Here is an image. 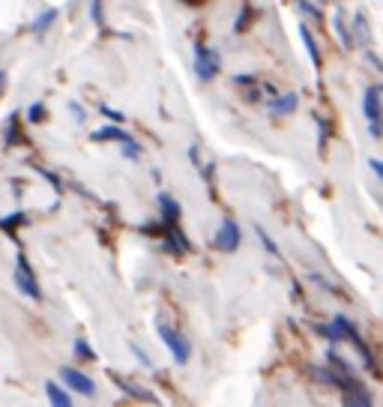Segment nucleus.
I'll list each match as a JSON object with an SVG mask.
<instances>
[{"instance_id":"24","label":"nucleus","mask_w":383,"mask_h":407,"mask_svg":"<svg viewBox=\"0 0 383 407\" xmlns=\"http://www.w3.org/2000/svg\"><path fill=\"white\" fill-rule=\"evenodd\" d=\"M132 350H135V354H138V359H141V363H144V366H153V363H150V357H147V354H144V350H141L138 345H132Z\"/></svg>"},{"instance_id":"7","label":"nucleus","mask_w":383,"mask_h":407,"mask_svg":"<svg viewBox=\"0 0 383 407\" xmlns=\"http://www.w3.org/2000/svg\"><path fill=\"white\" fill-rule=\"evenodd\" d=\"M344 407H371V399L366 392V386H362L359 381H353L344 386Z\"/></svg>"},{"instance_id":"12","label":"nucleus","mask_w":383,"mask_h":407,"mask_svg":"<svg viewBox=\"0 0 383 407\" xmlns=\"http://www.w3.org/2000/svg\"><path fill=\"white\" fill-rule=\"evenodd\" d=\"M353 39H357V45H371V27H368V18L357 12L353 15Z\"/></svg>"},{"instance_id":"19","label":"nucleus","mask_w":383,"mask_h":407,"mask_svg":"<svg viewBox=\"0 0 383 407\" xmlns=\"http://www.w3.org/2000/svg\"><path fill=\"white\" fill-rule=\"evenodd\" d=\"M258 237H261V243H263V249H267L270 255H276V258H279V249H276V243L270 240V234L263 231V228H258Z\"/></svg>"},{"instance_id":"20","label":"nucleus","mask_w":383,"mask_h":407,"mask_svg":"<svg viewBox=\"0 0 383 407\" xmlns=\"http://www.w3.org/2000/svg\"><path fill=\"white\" fill-rule=\"evenodd\" d=\"M123 156H126V159H141V147H138L135 141L123 144Z\"/></svg>"},{"instance_id":"26","label":"nucleus","mask_w":383,"mask_h":407,"mask_svg":"<svg viewBox=\"0 0 383 407\" xmlns=\"http://www.w3.org/2000/svg\"><path fill=\"white\" fill-rule=\"evenodd\" d=\"M375 87H377V93H380V96H383V84H375Z\"/></svg>"},{"instance_id":"23","label":"nucleus","mask_w":383,"mask_h":407,"mask_svg":"<svg viewBox=\"0 0 383 407\" xmlns=\"http://www.w3.org/2000/svg\"><path fill=\"white\" fill-rule=\"evenodd\" d=\"M368 165H371V171H375V174H377L380 180H383V162H380V159H371Z\"/></svg>"},{"instance_id":"5","label":"nucleus","mask_w":383,"mask_h":407,"mask_svg":"<svg viewBox=\"0 0 383 407\" xmlns=\"http://www.w3.org/2000/svg\"><path fill=\"white\" fill-rule=\"evenodd\" d=\"M60 381L66 384L72 392H81V395H87V399H93V395H96V384L90 381L84 372H78V368H72V366L60 368Z\"/></svg>"},{"instance_id":"17","label":"nucleus","mask_w":383,"mask_h":407,"mask_svg":"<svg viewBox=\"0 0 383 407\" xmlns=\"http://www.w3.org/2000/svg\"><path fill=\"white\" fill-rule=\"evenodd\" d=\"M299 9H303L308 18H317V21L324 18V12H317V3H315V0H299Z\"/></svg>"},{"instance_id":"14","label":"nucleus","mask_w":383,"mask_h":407,"mask_svg":"<svg viewBox=\"0 0 383 407\" xmlns=\"http://www.w3.org/2000/svg\"><path fill=\"white\" fill-rule=\"evenodd\" d=\"M93 141H120V144H129L132 138L123 129H117V126H102V129L93 132Z\"/></svg>"},{"instance_id":"16","label":"nucleus","mask_w":383,"mask_h":407,"mask_svg":"<svg viewBox=\"0 0 383 407\" xmlns=\"http://www.w3.org/2000/svg\"><path fill=\"white\" fill-rule=\"evenodd\" d=\"M75 354H78V357H84V363H96V354H93V348H90L84 339H78V341H75Z\"/></svg>"},{"instance_id":"9","label":"nucleus","mask_w":383,"mask_h":407,"mask_svg":"<svg viewBox=\"0 0 383 407\" xmlns=\"http://www.w3.org/2000/svg\"><path fill=\"white\" fill-rule=\"evenodd\" d=\"M159 207H162V222H165V228L180 222V204L171 195H159Z\"/></svg>"},{"instance_id":"21","label":"nucleus","mask_w":383,"mask_h":407,"mask_svg":"<svg viewBox=\"0 0 383 407\" xmlns=\"http://www.w3.org/2000/svg\"><path fill=\"white\" fill-rule=\"evenodd\" d=\"M24 219H27L24 213H15L12 219H3V222H0V228H3V231H9V228H15V225H18V222H24Z\"/></svg>"},{"instance_id":"4","label":"nucleus","mask_w":383,"mask_h":407,"mask_svg":"<svg viewBox=\"0 0 383 407\" xmlns=\"http://www.w3.org/2000/svg\"><path fill=\"white\" fill-rule=\"evenodd\" d=\"M218 69H222V63H218V54L213 48H204V45H198V51H195V75L200 81H213L218 75Z\"/></svg>"},{"instance_id":"25","label":"nucleus","mask_w":383,"mask_h":407,"mask_svg":"<svg viewBox=\"0 0 383 407\" xmlns=\"http://www.w3.org/2000/svg\"><path fill=\"white\" fill-rule=\"evenodd\" d=\"M3 90H6V72L0 69V96H3Z\"/></svg>"},{"instance_id":"2","label":"nucleus","mask_w":383,"mask_h":407,"mask_svg":"<svg viewBox=\"0 0 383 407\" xmlns=\"http://www.w3.org/2000/svg\"><path fill=\"white\" fill-rule=\"evenodd\" d=\"M380 93H377V87H368L366 93H362V114H366V120H368V129L375 138H380L383 135V102H380Z\"/></svg>"},{"instance_id":"22","label":"nucleus","mask_w":383,"mask_h":407,"mask_svg":"<svg viewBox=\"0 0 383 407\" xmlns=\"http://www.w3.org/2000/svg\"><path fill=\"white\" fill-rule=\"evenodd\" d=\"M27 117H30L33 123H36V120H42V117H45V108H42V105H30V111H27Z\"/></svg>"},{"instance_id":"15","label":"nucleus","mask_w":383,"mask_h":407,"mask_svg":"<svg viewBox=\"0 0 383 407\" xmlns=\"http://www.w3.org/2000/svg\"><path fill=\"white\" fill-rule=\"evenodd\" d=\"M57 15H60L57 9H45V12H39V15L33 18V33H36V36H42L54 21H57Z\"/></svg>"},{"instance_id":"3","label":"nucleus","mask_w":383,"mask_h":407,"mask_svg":"<svg viewBox=\"0 0 383 407\" xmlns=\"http://www.w3.org/2000/svg\"><path fill=\"white\" fill-rule=\"evenodd\" d=\"M15 287L21 291L24 296H30V300H39V282H36V276H33V269L30 264H27V255L24 252H18V258H15Z\"/></svg>"},{"instance_id":"1","label":"nucleus","mask_w":383,"mask_h":407,"mask_svg":"<svg viewBox=\"0 0 383 407\" xmlns=\"http://www.w3.org/2000/svg\"><path fill=\"white\" fill-rule=\"evenodd\" d=\"M156 330H159V339L165 341V348L171 350V357H174V363H177V366H186V363H189V357H192L189 339L183 336V332H177L174 327H168L165 321H159V323H156Z\"/></svg>"},{"instance_id":"13","label":"nucleus","mask_w":383,"mask_h":407,"mask_svg":"<svg viewBox=\"0 0 383 407\" xmlns=\"http://www.w3.org/2000/svg\"><path fill=\"white\" fill-rule=\"evenodd\" d=\"M45 395H48V401H51V407H75L72 404V399H69V392L66 390H60L57 384H45Z\"/></svg>"},{"instance_id":"18","label":"nucleus","mask_w":383,"mask_h":407,"mask_svg":"<svg viewBox=\"0 0 383 407\" xmlns=\"http://www.w3.org/2000/svg\"><path fill=\"white\" fill-rule=\"evenodd\" d=\"M249 15H252V6H243V12H240V18H236V24H234V33H245V21H249Z\"/></svg>"},{"instance_id":"10","label":"nucleus","mask_w":383,"mask_h":407,"mask_svg":"<svg viewBox=\"0 0 383 407\" xmlns=\"http://www.w3.org/2000/svg\"><path fill=\"white\" fill-rule=\"evenodd\" d=\"M333 27H335V33H339V42L344 45V48H353V45H357V39H353V27L344 24V12H342V9L335 12Z\"/></svg>"},{"instance_id":"11","label":"nucleus","mask_w":383,"mask_h":407,"mask_svg":"<svg viewBox=\"0 0 383 407\" xmlns=\"http://www.w3.org/2000/svg\"><path fill=\"white\" fill-rule=\"evenodd\" d=\"M299 39H303V45H306V51H308V57H312V66L315 69H321V48H317V42H315V36L308 33V27L306 24H299Z\"/></svg>"},{"instance_id":"6","label":"nucleus","mask_w":383,"mask_h":407,"mask_svg":"<svg viewBox=\"0 0 383 407\" xmlns=\"http://www.w3.org/2000/svg\"><path fill=\"white\" fill-rule=\"evenodd\" d=\"M240 240H243L240 225H236L234 219H225L222 228H218V234H216V246L222 252H236L240 249Z\"/></svg>"},{"instance_id":"8","label":"nucleus","mask_w":383,"mask_h":407,"mask_svg":"<svg viewBox=\"0 0 383 407\" xmlns=\"http://www.w3.org/2000/svg\"><path fill=\"white\" fill-rule=\"evenodd\" d=\"M299 108V96L297 93H285V96H276L270 102V111L276 114V117H288V114H294Z\"/></svg>"}]
</instances>
